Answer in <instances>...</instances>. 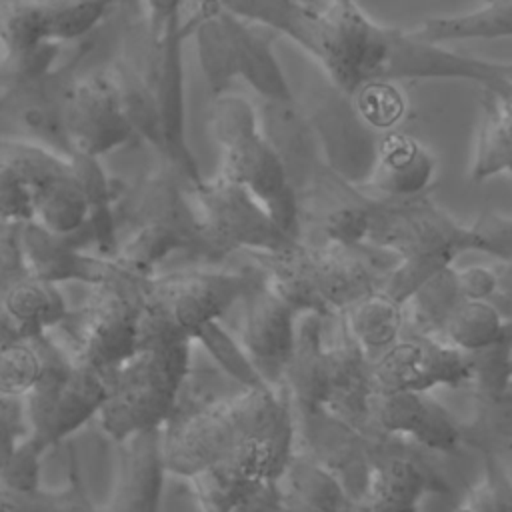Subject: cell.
<instances>
[{"instance_id":"cell-52","label":"cell","mask_w":512,"mask_h":512,"mask_svg":"<svg viewBox=\"0 0 512 512\" xmlns=\"http://www.w3.org/2000/svg\"><path fill=\"white\" fill-rule=\"evenodd\" d=\"M0 504L4 512H64L60 490L12 492L0 488Z\"/></svg>"},{"instance_id":"cell-6","label":"cell","mask_w":512,"mask_h":512,"mask_svg":"<svg viewBox=\"0 0 512 512\" xmlns=\"http://www.w3.org/2000/svg\"><path fill=\"white\" fill-rule=\"evenodd\" d=\"M210 130L222 152L220 172L244 186L282 232L302 240L300 208L288 168L278 148L260 130L254 106L242 96H216L210 108Z\"/></svg>"},{"instance_id":"cell-18","label":"cell","mask_w":512,"mask_h":512,"mask_svg":"<svg viewBox=\"0 0 512 512\" xmlns=\"http://www.w3.org/2000/svg\"><path fill=\"white\" fill-rule=\"evenodd\" d=\"M240 304V346L260 380L278 390L294 346L298 314L274 292L260 268Z\"/></svg>"},{"instance_id":"cell-4","label":"cell","mask_w":512,"mask_h":512,"mask_svg":"<svg viewBox=\"0 0 512 512\" xmlns=\"http://www.w3.org/2000/svg\"><path fill=\"white\" fill-rule=\"evenodd\" d=\"M146 16L128 30V62L150 88L164 132V162L174 166L188 186L198 184L200 174L186 136L184 96V0H144Z\"/></svg>"},{"instance_id":"cell-29","label":"cell","mask_w":512,"mask_h":512,"mask_svg":"<svg viewBox=\"0 0 512 512\" xmlns=\"http://www.w3.org/2000/svg\"><path fill=\"white\" fill-rule=\"evenodd\" d=\"M414 38L444 44L454 40H498L512 34V0H484L472 12L452 16H432L422 20L414 30Z\"/></svg>"},{"instance_id":"cell-22","label":"cell","mask_w":512,"mask_h":512,"mask_svg":"<svg viewBox=\"0 0 512 512\" xmlns=\"http://www.w3.org/2000/svg\"><path fill=\"white\" fill-rule=\"evenodd\" d=\"M434 172L436 158L420 140L392 132L376 142L368 174L358 188L378 198H412L428 192Z\"/></svg>"},{"instance_id":"cell-42","label":"cell","mask_w":512,"mask_h":512,"mask_svg":"<svg viewBox=\"0 0 512 512\" xmlns=\"http://www.w3.org/2000/svg\"><path fill=\"white\" fill-rule=\"evenodd\" d=\"M242 390H246V388H242L240 384L230 380L216 366L214 368H192L190 366V370L184 376L180 390L176 394V402H174L168 422L186 418L194 412H200V410L208 408L210 404L230 398Z\"/></svg>"},{"instance_id":"cell-35","label":"cell","mask_w":512,"mask_h":512,"mask_svg":"<svg viewBox=\"0 0 512 512\" xmlns=\"http://www.w3.org/2000/svg\"><path fill=\"white\" fill-rule=\"evenodd\" d=\"M88 220V206L72 166L32 194V222L52 234H74Z\"/></svg>"},{"instance_id":"cell-13","label":"cell","mask_w":512,"mask_h":512,"mask_svg":"<svg viewBox=\"0 0 512 512\" xmlns=\"http://www.w3.org/2000/svg\"><path fill=\"white\" fill-rule=\"evenodd\" d=\"M432 454V452H430ZM450 494V484L418 444L378 432L374 470L350 512H418L426 494Z\"/></svg>"},{"instance_id":"cell-20","label":"cell","mask_w":512,"mask_h":512,"mask_svg":"<svg viewBox=\"0 0 512 512\" xmlns=\"http://www.w3.org/2000/svg\"><path fill=\"white\" fill-rule=\"evenodd\" d=\"M372 428L406 438L428 452L462 448L460 422L428 392H374L368 404Z\"/></svg>"},{"instance_id":"cell-30","label":"cell","mask_w":512,"mask_h":512,"mask_svg":"<svg viewBox=\"0 0 512 512\" xmlns=\"http://www.w3.org/2000/svg\"><path fill=\"white\" fill-rule=\"evenodd\" d=\"M0 306L26 340L52 332L70 312L60 286L30 276L12 286L0 298Z\"/></svg>"},{"instance_id":"cell-44","label":"cell","mask_w":512,"mask_h":512,"mask_svg":"<svg viewBox=\"0 0 512 512\" xmlns=\"http://www.w3.org/2000/svg\"><path fill=\"white\" fill-rule=\"evenodd\" d=\"M44 38L36 0H0V54L28 50Z\"/></svg>"},{"instance_id":"cell-12","label":"cell","mask_w":512,"mask_h":512,"mask_svg":"<svg viewBox=\"0 0 512 512\" xmlns=\"http://www.w3.org/2000/svg\"><path fill=\"white\" fill-rule=\"evenodd\" d=\"M292 450L294 426L290 412L274 430L246 440L190 478L202 510L234 512L262 484L280 474Z\"/></svg>"},{"instance_id":"cell-55","label":"cell","mask_w":512,"mask_h":512,"mask_svg":"<svg viewBox=\"0 0 512 512\" xmlns=\"http://www.w3.org/2000/svg\"><path fill=\"white\" fill-rule=\"evenodd\" d=\"M18 340H26V338L20 334L18 326L12 322V318L0 306V350L18 342Z\"/></svg>"},{"instance_id":"cell-40","label":"cell","mask_w":512,"mask_h":512,"mask_svg":"<svg viewBox=\"0 0 512 512\" xmlns=\"http://www.w3.org/2000/svg\"><path fill=\"white\" fill-rule=\"evenodd\" d=\"M62 44L40 42L28 50L0 54V106L34 88L56 70Z\"/></svg>"},{"instance_id":"cell-1","label":"cell","mask_w":512,"mask_h":512,"mask_svg":"<svg viewBox=\"0 0 512 512\" xmlns=\"http://www.w3.org/2000/svg\"><path fill=\"white\" fill-rule=\"evenodd\" d=\"M366 244L398 258L380 290L404 306L408 298L434 274L454 266L470 250L512 260V218L484 212L472 224L454 220L428 194L412 198H370Z\"/></svg>"},{"instance_id":"cell-39","label":"cell","mask_w":512,"mask_h":512,"mask_svg":"<svg viewBox=\"0 0 512 512\" xmlns=\"http://www.w3.org/2000/svg\"><path fill=\"white\" fill-rule=\"evenodd\" d=\"M476 400L472 420L460 424L462 444L502 460L512 446V398Z\"/></svg>"},{"instance_id":"cell-28","label":"cell","mask_w":512,"mask_h":512,"mask_svg":"<svg viewBox=\"0 0 512 512\" xmlns=\"http://www.w3.org/2000/svg\"><path fill=\"white\" fill-rule=\"evenodd\" d=\"M66 156L86 198V206H88L86 228L92 234V246L98 250V256L114 258L118 248V238H116L118 226L114 216L116 184L106 176L100 164V158H92L76 152H70Z\"/></svg>"},{"instance_id":"cell-57","label":"cell","mask_w":512,"mask_h":512,"mask_svg":"<svg viewBox=\"0 0 512 512\" xmlns=\"http://www.w3.org/2000/svg\"><path fill=\"white\" fill-rule=\"evenodd\" d=\"M334 2H356V0H334Z\"/></svg>"},{"instance_id":"cell-8","label":"cell","mask_w":512,"mask_h":512,"mask_svg":"<svg viewBox=\"0 0 512 512\" xmlns=\"http://www.w3.org/2000/svg\"><path fill=\"white\" fill-rule=\"evenodd\" d=\"M186 40L196 38L200 68L210 94L222 96L234 78L252 86L266 104L294 106V94L274 56L276 32L250 22L230 10L208 12L198 18H184Z\"/></svg>"},{"instance_id":"cell-27","label":"cell","mask_w":512,"mask_h":512,"mask_svg":"<svg viewBox=\"0 0 512 512\" xmlns=\"http://www.w3.org/2000/svg\"><path fill=\"white\" fill-rule=\"evenodd\" d=\"M512 166V96L480 92V122L474 142L470 180L486 182Z\"/></svg>"},{"instance_id":"cell-7","label":"cell","mask_w":512,"mask_h":512,"mask_svg":"<svg viewBox=\"0 0 512 512\" xmlns=\"http://www.w3.org/2000/svg\"><path fill=\"white\" fill-rule=\"evenodd\" d=\"M192 342L184 338L150 340L110 372L108 396L98 412L102 432L116 444L162 430L176 394L192 366Z\"/></svg>"},{"instance_id":"cell-47","label":"cell","mask_w":512,"mask_h":512,"mask_svg":"<svg viewBox=\"0 0 512 512\" xmlns=\"http://www.w3.org/2000/svg\"><path fill=\"white\" fill-rule=\"evenodd\" d=\"M44 448L28 434L0 468V488L12 492H36L42 488V456Z\"/></svg>"},{"instance_id":"cell-59","label":"cell","mask_w":512,"mask_h":512,"mask_svg":"<svg viewBox=\"0 0 512 512\" xmlns=\"http://www.w3.org/2000/svg\"><path fill=\"white\" fill-rule=\"evenodd\" d=\"M458 512H462V510H460V508H458Z\"/></svg>"},{"instance_id":"cell-48","label":"cell","mask_w":512,"mask_h":512,"mask_svg":"<svg viewBox=\"0 0 512 512\" xmlns=\"http://www.w3.org/2000/svg\"><path fill=\"white\" fill-rule=\"evenodd\" d=\"M32 222V188L22 172L0 158V224L22 226Z\"/></svg>"},{"instance_id":"cell-46","label":"cell","mask_w":512,"mask_h":512,"mask_svg":"<svg viewBox=\"0 0 512 512\" xmlns=\"http://www.w3.org/2000/svg\"><path fill=\"white\" fill-rule=\"evenodd\" d=\"M40 368L38 350L30 340H18L0 350V394L24 396Z\"/></svg>"},{"instance_id":"cell-49","label":"cell","mask_w":512,"mask_h":512,"mask_svg":"<svg viewBox=\"0 0 512 512\" xmlns=\"http://www.w3.org/2000/svg\"><path fill=\"white\" fill-rule=\"evenodd\" d=\"M354 96H358L362 118L372 126H392L404 114V98L394 90L392 82L372 80L364 84Z\"/></svg>"},{"instance_id":"cell-58","label":"cell","mask_w":512,"mask_h":512,"mask_svg":"<svg viewBox=\"0 0 512 512\" xmlns=\"http://www.w3.org/2000/svg\"><path fill=\"white\" fill-rule=\"evenodd\" d=\"M0 512H4V508H2V504H0Z\"/></svg>"},{"instance_id":"cell-24","label":"cell","mask_w":512,"mask_h":512,"mask_svg":"<svg viewBox=\"0 0 512 512\" xmlns=\"http://www.w3.org/2000/svg\"><path fill=\"white\" fill-rule=\"evenodd\" d=\"M294 410L326 408L330 394L324 318L302 314L296 322L294 346L284 368L282 386Z\"/></svg>"},{"instance_id":"cell-50","label":"cell","mask_w":512,"mask_h":512,"mask_svg":"<svg viewBox=\"0 0 512 512\" xmlns=\"http://www.w3.org/2000/svg\"><path fill=\"white\" fill-rule=\"evenodd\" d=\"M30 434L22 396L0 394V468L8 462L14 448Z\"/></svg>"},{"instance_id":"cell-33","label":"cell","mask_w":512,"mask_h":512,"mask_svg":"<svg viewBox=\"0 0 512 512\" xmlns=\"http://www.w3.org/2000/svg\"><path fill=\"white\" fill-rule=\"evenodd\" d=\"M342 316L370 362L386 352L404 328V306L390 300L380 288L354 302Z\"/></svg>"},{"instance_id":"cell-45","label":"cell","mask_w":512,"mask_h":512,"mask_svg":"<svg viewBox=\"0 0 512 512\" xmlns=\"http://www.w3.org/2000/svg\"><path fill=\"white\" fill-rule=\"evenodd\" d=\"M462 512H512V482L502 460L484 456V478L464 498Z\"/></svg>"},{"instance_id":"cell-17","label":"cell","mask_w":512,"mask_h":512,"mask_svg":"<svg viewBox=\"0 0 512 512\" xmlns=\"http://www.w3.org/2000/svg\"><path fill=\"white\" fill-rule=\"evenodd\" d=\"M468 380L466 352L410 330H402L400 338L372 360L374 392H428L436 386L458 388Z\"/></svg>"},{"instance_id":"cell-56","label":"cell","mask_w":512,"mask_h":512,"mask_svg":"<svg viewBox=\"0 0 512 512\" xmlns=\"http://www.w3.org/2000/svg\"><path fill=\"white\" fill-rule=\"evenodd\" d=\"M234 2H238V0H196L194 8H192L190 14H188V20L198 18V16H204V14H208V12L228 10Z\"/></svg>"},{"instance_id":"cell-9","label":"cell","mask_w":512,"mask_h":512,"mask_svg":"<svg viewBox=\"0 0 512 512\" xmlns=\"http://www.w3.org/2000/svg\"><path fill=\"white\" fill-rule=\"evenodd\" d=\"M256 274L250 264L240 272L182 270L144 278L138 344L166 338L192 342L200 328L240 304Z\"/></svg>"},{"instance_id":"cell-25","label":"cell","mask_w":512,"mask_h":512,"mask_svg":"<svg viewBox=\"0 0 512 512\" xmlns=\"http://www.w3.org/2000/svg\"><path fill=\"white\" fill-rule=\"evenodd\" d=\"M112 372V370H110ZM110 372L72 360L70 376L38 444L48 450L96 418L110 386Z\"/></svg>"},{"instance_id":"cell-19","label":"cell","mask_w":512,"mask_h":512,"mask_svg":"<svg viewBox=\"0 0 512 512\" xmlns=\"http://www.w3.org/2000/svg\"><path fill=\"white\" fill-rule=\"evenodd\" d=\"M92 234L86 224L74 234H52L34 222L20 226V248L30 278L56 284L82 282L96 286L112 278L120 264L114 258L90 254Z\"/></svg>"},{"instance_id":"cell-10","label":"cell","mask_w":512,"mask_h":512,"mask_svg":"<svg viewBox=\"0 0 512 512\" xmlns=\"http://www.w3.org/2000/svg\"><path fill=\"white\" fill-rule=\"evenodd\" d=\"M142 282L126 268L102 284L90 286L80 310H70L58 326L66 334V352L74 362L110 372L138 348L142 316Z\"/></svg>"},{"instance_id":"cell-32","label":"cell","mask_w":512,"mask_h":512,"mask_svg":"<svg viewBox=\"0 0 512 512\" xmlns=\"http://www.w3.org/2000/svg\"><path fill=\"white\" fill-rule=\"evenodd\" d=\"M176 252H188L192 256L208 260V254L200 244L190 240L178 230L162 224H138L130 228L128 238L118 244L114 260L136 276H154L156 268Z\"/></svg>"},{"instance_id":"cell-53","label":"cell","mask_w":512,"mask_h":512,"mask_svg":"<svg viewBox=\"0 0 512 512\" xmlns=\"http://www.w3.org/2000/svg\"><path fill=\"white\" fill-rule=\"evenodd\" d=\"M60 494H62L64 512H106L92 500L84 484L76 452L72 448L68 450V480H66V486L60 488Z\"/></svg>"},{"instance_id":"cell-16","label":"cell","mask_w":512,"mask_h":512,"mask_svg":"<svg viewBox=\"0 0 512 512\" xmlns=\"http://www.w3.org/2000/svg\"><path fill=\"white\" fill-rule=\"evenodd\" d=\"M60 118L68 154L100 158L136 138L108 72L72 80L62 96Z\"/></svg>"},{"instance_id":"cell-15","label":"cell","mask_w":512,"mask_h":512,"mask_svg":"<svg viewBox=\"0 0 512 512\" xmlns=\"http://www.w3.org/2000/svg\"><path fill=\"white\" fill-rule=\"evenodd\" d=\"M292 426L294 448L326 468L352 500L360 498L374 470L378 432L366 434L328 408H292Z\"/></svg>"},{"instance_id":"cell-37","label":"cell","mask_w":512,"mask_h":512,"mask_svg":"<svg viewBox=\"0 0 512 512\" xmlns=\"http://www.w3.org/2000/svg\"><path fill=\"white\" fill-rule=\"evenodd\" d=\"M512 334V322L484 300L460 302L442 326L440 340L460 352L488 348Z\"/></svg>"},{"instance_id":"cell-2","label":"cell","mask_w":512,"mask_h":512,"mask_svg":"<svg viewBox=\"0 0 512 512\" xmlns=\"http://www.w3.org/2000/svg\"><path fill=\"white\" fill-rule=\"evenodd\" d=\"M230 12L288 36L324 68L332 88L352 98L372 82L386 52V26L370 20L356 2L326 8L304 0H238Z\"/></svg>"},{"instance_id":"cell-34","label":"cell","mask_w":512,"mask_h":512,"mask_svg":"<svg viewBox=\"0 0 512 512\" xmlns=\"http://www.w3.org/2000/svg\"><path fill=\"white\" fill-rule=\"evenodd\" d=\"M108 76L134 134L144 138L164 158V132L158 106L138 70L128 62L124 54H120L112 60Z\"/></svg>"},{"instance_id":"cell-54","label":"cell","mask_w":512,"mask_h":512,"mask_svg":"<svg viewBox=\"0 0 512 512\" xmlns=\"http://www.w3.org/2000/svg\"><path fill=\"white\" fill-rule=\"evenodd\" d=\"M234 512H304L284 500L274 482L268 480L254 494H250Z\"/></svg>"},{"instance_id":"cell-21","label":"cell","mask_w":512,"mask_h":512,"mask_svg":"<svg viewBox=\"0 0 512 512\" xmlns=\"http://www.w3.org/2000/svg\"><path fill=\"white\" fill-rule=\"evenodd\" d=\"M332 320L334 332L330 342H326L330 376L326 408L366 434L378 432L368 416V404L374 394L372 362L350 334L342 312L334 314Z\"/></svg>"},{"instance_id":"cell-26","label":"cell","mask_w":512,"mask_h":512,"mask_svg":"<svg viewBox=\"0 0 512 512\" xmlns=\"http://www.w3.org/2000/svg\"><path fill=\"white\" fill-rule=\"evenodd\" d=\"M272 482L284 500L304 512H350L352 508V498L342 484L296 448Z\"/></svg>"},{"instance_id":"cell-3","label":"cell","mask_w":512,"mask_h":512,"mask_svg":"<svg viewBox=\"0 0 512 512\" xmlns=\"http://www.w3.org/2000/svg\"><path fill=\"white\" fill-rule=\"evenodd\" d=\"M274 292L298 314L332 318L378 290L398 258L370 244L298 240L276 254L248 252Z\"/></svg>"},{"instance_id":"cell-51","label":"cell","mask_w":512,"mask_h":512,"mask_svg":"<svg viewBox=\"0 0 512 512\" xmlns=\"http://www.w3.org/2000/svg\"><path fill=\"white\" fill-rule=\"evenodd\" d=\"M28 278L20 248V226H2L0 230V298L18 282Z\"/></svg>"},{"instance_id":"cell-31","label":"cell","mask_w":512,"mask_h":512,"mask_svg":"<svg viewBox=\"0 0 512 512\" xmlns=\"http://www.w3.org/2000/svg\"><path fill=\"white\" fill-rule=\"evenodd\" d=\"M32 342L38 350L40 368L34 384L22 398L26 406L30 434L38 442L46 430L52 410L60 398V392L70 376L72 358L66 352V348L52 338L50 332L34 336Z\"/></svg>"},{"instance_id":"cell-38","label":"cell","mask_w":512,"mask_h":512,"mask_svg":"<svg viewBox=\"0 0 512 512\" xmlns=\"http://www.w3.org/2000/svg\"><path fill=\"white\" fill-rule=\"evenodd\" d=\"M118 0H36L44 38L66 44L84 40Z\"/></svg>"},{"instance_id":"cell-23","label":"cell","mask_w":512,"mask_h":512,"mask_svg":"<svg viewBox=\"0 0 512 512\" xmlns=\"http://www.w3.org/2000/svg\"><path fill=\"white\" fill-rule=\"evenodd\" d=\"M164 476L160 430L124 440L114 496L106 512H162Z\"/></svg>"},{"instance_id":"cell-43","label":"cell","mask_w":512,"mask_h":512,"mask_svg":"<svg viewBox=\"0 0 512 512\" xmlns=\"http://www.w3.org/2000/svg\"><path fill=\"white\" fill-rule=\"evenodd\" d=\"M192 342H198L208 356L214 360V366L224 372L230 380H234L236 384H240L242 388H258V386H266L258 372L254 370L250 358L246 356V352L242 350L240 342L234 340V336H230L220 320L218 322H210L204 328H200Z\"/></svg>"},{"instance_id":"cell-41","label":"cell","mask_w":512,"mask_h":512,"mask_svg":"<svg viewBox=\"0 0 512 512\" xmlns=\"http://www.w3.org/2000/svg\"><path fill=\"white\" fill-rule=\"evenodd\" d=\"M466 356L470 366L468 382H474V398H512V334L488 348L468 352Z\"/></svg>"},{"instance_id":"cell-14","label":"cell","mask_w":512,"mask_h":512,"mask_svg":"<svg viewBox=\"0 0 512 512\" xmlns=\"http://www.w3.org/2000/svg\"><path fill=\"white\" fill-rule=\"evenodd\" d=\"M468 80L482 90L512 96V64L456 54L440 44L414 38L410 32L386 26V52L374 80Z\"/></svg>"},{"instance_id":"cell-36","label":"cell","mask_w":512,"mask_h":512,"mask_svg":"<svg viewBox=\"0 0 512 512\" xmlns=\"http://www.w3.org/2000/svg\"><path fill=\"white\" fill-rule=\"evenodd\" d=\"M464 302L456 268L448 266L428 278L404 304V328L416 334L440 338L442 326L454 308Z\"/></svg>"},{"instance_id":"cell-11","label":"cell","mask_w":512,"mask_h":512,"mask_svg":"<svg viewBox=\"0 0 512 512\" xmlns=\"http://www.w3.org/2000/svg\"><path fill=\"white\" fill-rule=\"evenodd\" d=\"M188 194L216 262L238 250L276 254L298 242L276 226L244 186L222 172L188 186Z\"/></svg>"},{"instance_id":"cell-5","label":"cell","mask_w":512,"mask_h":512,"mask_svg":"<svg viewBox=\"0 0 512 512\" xmlns=\"http://www.w3.org/2000/svg\"><path fill=\"white\" fill-rule=\"evenodd\" d=\"M284 388H246L160 430L166 474L192 478L250 438L274 430L290 416Z\"/></svg>"}]
</instances>
